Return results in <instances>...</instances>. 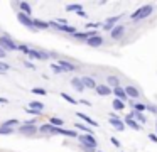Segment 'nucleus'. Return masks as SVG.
<instances>
[{"label": "nucleus", "instance_id": "obj_1", "mask_svg": "<svg viewBox=\"0 0 157 152\" xmlns=\"http://www.w3.org/2000/svg\"><path fill=\"white\" fill-rule=\"evenodd\" d=\"M152 10H154L152 5H144V7H140L139 10H135L133 14H130V19L132 20H142V19H145V17H149L150 14H152Z\"/></svg>", "mask_w": 157, "mask_h": 152}, {"label": "nucleus", "instance_id": "obj_2", "mask_svg": "<svg viewBox=\"0 0 157 152\" xmlns=\"http://www.w3.org/2000/svg\"><path fill=\"white\" fill-rule=\"evenodd\" d=\"M0 47L5 51V53H10V51H17V44L10 39V36H2L0 37Z\"/></svg>", "mask_w": 157, "mask_h": 152}, {"label": "nucleus", "instance_id": "obj_3", "mask_svg": "<svg viewBox=\"0 0 157 152\" xmlns=\"http://www.w3.org/2000/svg\"><path fill=\"white\" fill-rule=\"evenodd\" d=\"M48 24H49V27H52V29H56V30H61V32H68V34L78 32L75 25H68V24H58L56 20H51V22H48Z\"/></svg>", "mask_w": 157, "mask_h": 152}, {"label": "nucleus", "instance_id": "obj_4", "mask_svg": "<svg viewBox=\"0 0 157 152\" xmlns=\"http://www.w3.org/2000/svg\"><path fill=\"white\" fill-rule=\"evenodd\" d=\"M27 56L31 57V59H39V61H48V59H51L49 53H46V51H39V49H32V47H31V51H29Z\"/></svg>", "mask_w": 157, "mask_h": 152}, {"label": "nucleus", "instance_id": "obj_5", "mask_svg": "<svg viewBox=\"0 0 157 152\" xmlns=\"http://www.w3.org/2000/svg\"><path fill=\"white\" fill-rule=\"evenodd\" d=\"M79 138V144L81 145H90V147H98V142H96V138L93 137V135H88V134H83V135H78Z\"/></svg>", "mask_w": 157, "mask_h": 152}, {"label": "nucleus", "instance_id": "obj_6", "mask_svg": "<svg viewBox=\"0 0 157 152\" xmlns=\"http://www.w3.org/2000/svg\"><path fill=\"white\" fill-rule=\"evenodd\" d=\"M17 19H19V22H21L24 27H27L29 30H32V32H36L34 25H32V17H27L25 14H22V12H17Z\"/></svg>", "mask_w": 157, "mask_h": 152}, {"label": "nucleus", "instance_id": "obj_7", "mask_svg": "<svg viewBox=\"0 0 157 152\" xmlns=\"http://www.w3.org/2000/svg\"><path fill=\"white\" fill-rule=\"evenodd\" d=\"M56 64L63 69V73H75V71L78 69L75 64L69 63V61H66V59H58V63H56Z\"/></svg>", "mask_w": 157, "mask_h": 152}, {"label": "nucleus", "instance_id": "obj_8", "mask_svg": "<svg viewBox=\"0 0 157 152\" xmlns=\"http://www.w3.org/2000/svg\"><path fill=\"white\" fill-rule=\"evenodd\" d=\"M108 123L112 125L113 128H117L118 132H123V130H125V123H123V120H120V118L117 117L115 113H112V115H110V120H108Z\"/></svg>", "mask_w": 157, "mask_h": 152}, {"label": "nucleus", "instance_id": "obj_9", "mask_svg": "<svg viewBox=\"0 0 157 152\" xmlns=\"http://www.w3.org/2000/svg\"><path fill=\"white\" fill-rule=\"evenodd\" d=\"M39 132L37 125H21L19 127V134H24V135H34Z\"/></svg>", "mask_w": 157, "mask_h": 152}, {"label": "nucleus", "instance_id": "obj_10", "mask_svg": "<svg viewBox=\"0 0 157 152\" xmlns=\"http://www.w3.org/2000/svg\"><path fill=\"white\" fill-rule=\"evenodd\" d=\"M123 90H125L127 98H132V101H133V100H137V98L140 96L139 88H135V86H127V88H123Z\"/></svg>", "mask_w": 157, "mask_h": 152}, {"label": "nucleus", "instance_id": "obj_11", "mask_svg": "<svg viewBox=\"0 0 157 152\" xmlns=\"http://www.w3.org/2000/svg\"><path fill=\"white\" fill-rule=\"evenodd\" d=\"M123 32H125V25H115L110 32V36H112V39H120L123 36Z\"/></svg>", "mask_w": 157, "mask_h": 152}, {"label": "nucleus", "instance_id": "obj_12", "mask_svg": "<svg viewBox=\"0 0 157 152\" xmlns=\"http://www.w3.org/2000/svg\"><path fill=\"white\" fill-rule=\"evenodd\" d=\"M86 44H88L90 47H100L103 44V37L101 36H93L86 41Z\"/></svg>", "mask_w": 157, "mask_h": 152}, {"label": "nucleus", "instance_id": "obj_13", "mask_svg": "<svg viewBox=\"0 0 157 152\" xmlns=\"http://www.w3.org/2000/svg\"><path fill=\"white\" fill-rule=\"evenodd\" d=\"M123 123H125V125H127V127H130V128H133V130H140V127H142V125H139V123H137V122H135V120H133V118H132V117H130V113H128V115H127V117H125V118H123Z\"/></svg>", "mask_w": 157, "mask_h": 152}, {"label": "nucleus", "instance_id": "obj_14", "mask_svg": "<svg viewBox=\"0 0 157 152\" xmlns=\"http://www.w3.org/2000/svg\"><path fill=\"white\" fill-rule=\"evenodd\" d=\"M112 93L117 96V100H120V101H123V103H125V100H127V95H125V90H123L122 86H117V88H113V90H112Z\"/></svg>", "mask_w": 157, "mask_h": 152}, {"label": "nucleus", "instance_id": "obj_15", "mask_svg": "<svg viewBox=\"0 0 157 152\" xmlns=\"http://www.w3.org/2000/svg\"><path fill=\"white\" fill-rule=\"evenodd\" d=\"M32 25H34L36 30H46V29H49V24L44 22V20H41V19H32Z\"/></svg>", "mask_w": 157, "mask_h": 152}, {"label": "nucleus", "instance_id": "obj_16", "mask_svg": "<svg viewBox=\"0 0 157 152\" xmlns=\"http://www.w3.org/2000/svg\"><path fill=\"white\" fill-rule=\"evenodd\" d=\"M81 83H83V86H85V88H90V90H95V88H96V81L93 80L91 76H83L81 78Z\"/></svg>", "mask_w": 157, "mask_h": 152}, {"label": "nucleus", "instance_id": "obj_17", "mask_svg": "<svg viewBox=\"0 0 157 152\" xmlns=\"http://www.w3.org/2000/svg\"><path fill=\"white\" fill-rule=\"evenodd\" d=\"M96 93L100 95V96H108L110 93H112V88H108L106 84H96Z\"/></svg>", "mask_w": 157, "mask_h": 152}, {"label": "nucleus", "instance_id": "obj_18", "mask_svg": "<svg viewBox=\"0 0 157 152\" xmlns=\"http://www.w3.org/2000/svg\"><path fill=\"white\" fill-rule=\"evenodd\" d=\"M130 117H132V118H133V120H135L139 125L147 123V118L144 117V113H139V111H133V110H132V111H130Z\"/></svg>", "mask_w": 157, "mask_h": 152}, {"label": "nucleus", "instance_id": "obj_19", "mask_svg": "<svg viewBox=\"0 0 157 152\" xmlns=\"http://www.w3.org/2000/svg\"><path fill=\"white\" fill-rule=\"evenodd\" d=\"M106 86L108 88H117V86H120V78L118 76H115V74H112V76H108L106 78Z\"/></svg>", "mask_w": 157, "mask_h": 152}, {"label": "nucleus", "instance_id": "obj_20", "mask_svg": "<svg viewBox=\"0 0 157 152\" xmlns=\"http://www.w3.org/2000/svg\"><path fill=\"white\" fill-rule=\"evenodd\" d=\"M76 117H78V118H81V120H85L86 123H88V125H91V127H98V122H95L91 117H88L86 113H81V111H78V113H76Z\"/></svg>", "mask_w": 157, "mask_h": 152}, {"label": "nucleus", "instance_id": "obj_21", "mask_svg": "<svg viewBox=\"0 0 157 152\" xmlns=\"http://www.w3.org/2000/svg\"><path fill=\"white\" fill-rule=\"evenodd\" d=\"M19 9H21V12H22V14H25L27 17H31V15H32V7L29 5L27 2H19Z\"/></svg>", "mask_w": 157, "mask_h": 152}, {"label": "nucleus", "instance_id": "obj_22", "mask_svg": "<svg viewBox=\"0 0 157 152\" xmlns=\"http://www.w3.org/2000/svg\"><path fill=\"white\" fill-rule=\"evenodd\" d=\"M71 86L75 88L76 91H83V90H85V86H83V83H81V78H73V80H71Z\"/></svg>", "mask_w": 157, "mask_h": 152}, {"label": "nucleus", "instance_id": "obj_23", "mask_svg": "<svg viewBox=\"0 0 157 152\" xmlns=\"http://www.w3.org/2000/svg\"><path fill=\"white\" fill-rule=\"evenodd\" d=\"M29 108H32V110H37V111H44L46 105L42 103V101H31V103H29Z\"/></svg>", "mask_w": 157, "mask_h": 152}, {"label": "nucleus", "instance_id": "obj_24", "mask_svg": "<svg viewBox=\"0 0 157 152\" xmlns=\"http://www.w3.org/2000/svg\"><path fill=\"white\" fill-rule=\"evenodd\" d=\"M112 107H113V110H117V111H120V110H123L125 108V103L123 101H120V100H113V103H112Z\"/></svg>", "mask_w": 157, "mask_h": 152}, {"label": "nucleus", "instance_id": "obj_25", "mask_svg": "<svg viewBox=\"0 0 157 152\" xmlns=\"http://www.w3.org/2000/svg\"><path fill=\"white\" fill-rule=\"evenodd\" d=\"M15 125H19V120L17 118H10V120H5L2 123V127H9V128H14Z\"/></svg>", "mask_w": 157, "mask_h": 152}, {"label": "nucleus", "instance_id": "obj_26", "mask_svg": "<svg viewBox=\"0 0 157 152\" xmlns=\"http://www.w3.org/2000/svg\"><path fill=\"white\" fill-rule=\"evenodd\" d=\"M63 123H64V120H61V118H58V117H52L51 120H49V125H52V127H63Z\"/></svg>", "mask_w": 157, "mask_h": 152}, {"label": "nucleus", "instance_id": "obj_27", "mask_svg": "<svg viewBox=\"0 0 157 152\" xmlns=\"http://www.w3.org/2000/svg\"><path fill=\"white\" fill-rule=\"evenodd\" d=\"M122 17H123V15H115V17H110V19H106V22H105V24H106V25H112V27H115V24L118 22V20L122 19Z\"/></svg>", "mask_w": 157, "mask_h": 152}, {"label": "nucleus", "instance_id": "obj_28", "mask_svg": "<svg viewBox=\"0 0 157 152\" xmlns=\"http://www.w3.org/2000/svg\"><path fill=\"white\" fill-rule=\"evenodd\" d=\"M132 108H133V111H139V113H142V111L145 110V105H144V103H139V101H135V103L132 101Z\"/></svg>", "mask_w": 157, "mask_h": 152}, {"label": "nucleus", "instance_id": "obj_29", "mask_svg": "<svg viewBox=\"0 0 157 152\" xmlns=\"http://www.w3.org/2000/svg\"><path fill=\"white\" fill-rule=\"evenodd\" d=\"M61 98H63V100H66L68 103H71V105H78V100L73 98V96H69L68 93H61Z\"/></svg>", "mask_w": 157, "mask_h": 152}, {"label": "nucleus", "instance_id": "obj_30", "mask_svg": "<svg viewBox=\"0 0 157 152\" xmlns=\"http://www.w3.org/2000/svg\"><path fill=\"white\" fill-rule=\"evenodd\" d=\"M75 127L78 128V130H81V132H86V134H88V135H91V134H93V130H91V128H90V127H86L85 123H76Z\"/></svg>", "mask_w": 157, "mask_h": 152}, {"label": "nucleus", "instance_id": "obj_31", "mask_svg": "<svg viewBox=\"0 0 157 152\" xmlns=\"http://www.w3.org/2000/svg\"><path fill=\"white\" fill-rule=\"evenodd\" d=\"M66 10H68V12H76V14H78L79 10H83V7L79 5V3H73V5H68V7H66Z\"/></svg>", "mask_w": 157, "mask_h": 152}, {"label": "nucleus", "instance_id": "obj_32", "mask_svg": "<svg viewBox=\"0 0 157 152\" xmlns=\"http://www.w3.org/2000/svg\"><path fill=\"white\" fill-rule=\"evenodd\" d=\"M17 51H21V53H24V54H29L31 47H29V46H25V44H17Z\"/></svg>", "mask_w": 157, "mask_h": 152}, {"label": "nucleus", "instance_id": "obj_33", "mask_svg": "<svg viewBox=\"0 0 157 152\" xmlns=\"http://www.w3.org/2000/svg\"><path fill=\"white\" fill-rule=\"evenodd\" d=\"M14 134V128H9V127H0V135H10Z\"/></svg>", "mask_w": 157, "mask_h": 152}, {"label": "nucleus", "instance_id": "obj_34", "mask_svg": "<svg viewBox=\"0 0 157 152\" xmlns=\"http://www.w3.org/2000/svg\"><path fill=\"white\" fill-rule=\"evenodd\" d=\"M9 69H10V64L4 63V61H0V73H7Z\"/></svg>", "mask_w": 157, "mask_h": 152}, {"label": "nucleus", "instance_id": "obj_35", "mask_svg": "<svg viewBox=\"0 0 157 152\" xmlns=\"http://www.w3.org/2000/svg\"><path fill=\"white\" fill-rule=\"evenodd\" d=\"M32 93H34V95H41V96H44V95H48V91H46L44 88H32Z\"/></svg>", "mask_w": 157, "mask_h": 152}, {"label": "nucleus", "instance_id": "obj_36", "mask_svg": "<svg viewBox=\"0 0 157 152\" xmlns=\"http://www.w3.org/2000/svg\"><path fill=\"white\" fill-rule=\"evenodd\" d=\"M25 111H27V113L29 115H32V117H41V115H42V111H37V110H32V108H25Z\"/></svg>", "mask_w": 157, "mask_h": 152}, {"label": "nucleus", "instance_id": "obj_37", "mask_svg": "<svg viewBox=\"0 0 157 152\" xmlns=\"http://www.w3.org/2000/svg\"><path fill=\"white\" fill-rule=\"evenodd\" d=\"M100 25H101V24H100V22H90V24H86V29H93V30H96V29H98V27Z\"/></svg>", "mask_w": 157, "mask_h": 152}, {"label": "nucleus", "instance_id": "obj_38", "mask_svg": "<svg viewBox=\"0 0 157 152\" xmlns=\"http://www.w3.org/2000/svg\"><path fill=\"white\" fill-rule=\"evenodd\" d=\"M51 69L54 71L56 74H61V73H63V69H61V68H59V66H58V64H56V63H52V64H51Z\"/></svg>", "mask_w": 157, "mask_h": 152}, {"label": "nucleus", "instance_id": "obj_39", "mask_svg": "<svg viewBox=\"0 0 157 152\" xmlns=\"http://www.w3.org/2000/svg\"><path fill=\"white\" fill-rule=\"evenodd\" d=\"M145 110H149L150 113L157 115V107H154V105H145Z\"/></svg>", "mask_w": 157, "mask_h": 152}, {"label": "nucleus", "instance_id": "obj_40", "mask_svg": "<svg viewBox=\"0 0 157 152\" xmlns=\"http://www.w3.org/2000/svg\"><path fill=\"white\" fill-rule=\"evenodd\" d=\"M81 150L83 152H96L95 147H90V145H81Z\"/></svg>", "mask_w": 157, "mask_h": 152}, {"label": "nucleus", "instance_id": "obj_41", "mask_svg": "<svg viewBox=\"0 0 157 152\" xmlns=\"http://www.w3.org/2000/svg\"><path fill=\"white\" fill-rule=\"evenodd\" d=\"M110 140H112V144L115 145V147H120V142H118V138H115V137H112L110 138Z\"/></svg>", "mask_w": 157, "mask_h": 152}, {"label": "nucleus", "instance_id": "obj_42", "mask_svg": "<svg viewBox=\"0 0 157 152\" xmlns=\"http://www.w3.org/2000/svg\"><path fill=\"white\" fill-rule=\"evenodd\" d=\"M25 68H29V69H36V66L31 63V61H25Z\"/></svg>", "mask_w": 157, "mask_h": 152}, {"label": "nucleus", "instance_id": "obj_43", "mask_svg": "<svg viewBox=\"0 0 157 152\" xmlns=\"http://www.w3.org/2000/svg\"><path fill=\"white\" fill-rule=\"evenodd\" d=\"M149 138H150L152 142H155V144H157V135H155V134H149Z\"/></svg>", "mask_w": 157, "mask_h": 152}, {"label": "nucleus", "instance_id": "obj_44", "mask_svg": "<svg viewBox=\"0 0 157 152\" xmlns=\"http://www.w3.org/2000/svg\"><path fill=\"white\" fill-rule=\"evenodd\" d=\"M5 56H7V53H5V51H4V49H2V47H0V61L4 59V57H5Z\"/></svg>", "mask_w": 157, "mask_h": 152}, {"label": "nucleus", "instance_id": "obj_45", "mask_svg": "<svg viewBox=\"0 0 157 152\" xmlns=\"http://www.w3.org/2000/svg\"><path fill=\"white\" fill-rule=\"evenodd\" d=\"M78 103H83V105H86V107H90V105H91V103H90L88 100H79Z\"/></svg>", "mask_w": 157, "mask_h": 152}, {"label": "nucleus", "instance_id": "obj_46", "mask_svg": "<svg viewBox=\"0 0 157 152\" xmlns=\"http://www.w3.org/2000/svg\"><path fill=\"white\" fill-rule=\"evenodd\" d=\"M78 15H79V17H86V12H85V10H79Z\"/></svg>", "mask_w": 157, "mask_h": 152}, {"label": "nucleus", "instance_id": "obj_47", "mask_svg": "<svg viewBox=\"0 0 157 152\" xmlns=\"http://www.w3.org/2000/svg\"><path fill=\"white\" fill-rule=\"evenodd\" d=\"M0 103H7V98H0Z\"/></svg>", "mask_w": 157, "mask_h": 152}, {"label": "nucleus", "instance_id": "obj_48", "mask_svg": "<svg viewBox=\"0 0 157 152\" xmlns=\"http://www.w3.org/2000/svg\"><path fill=\"white\" fill-rule=\"evenodd\" d=\"M155 130H157V123H155Z\"/></svg>", "mask_w": 157, "mask_h": 152}, {"label": "nucleus", "instance_id": "obj_49", "mask_svg": "<svg viewBox=\"0 0 157 152\" xmlns=\"http://www.w3.org/2000/svg\"><path fill=\"white\" fill-rule=\"evenodd\" d=\"M96 152H101V150H96Z\"/></svg>", "mask_w": 157, "mask_h": 152}]
</instances>
